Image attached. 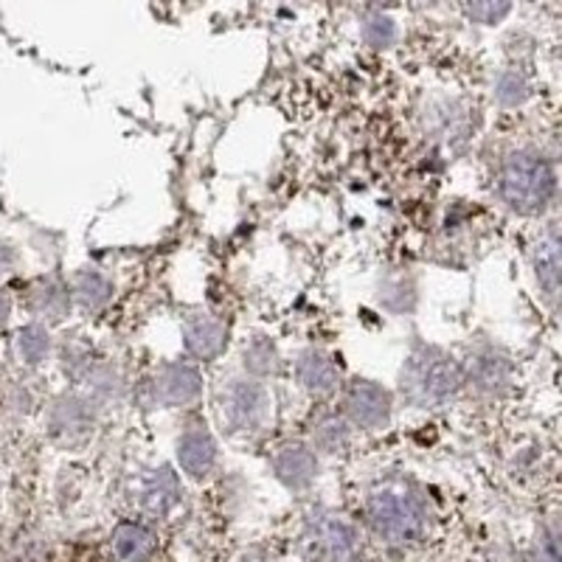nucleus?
<instances>
[{
	"label": "nucleus",
	"instance_id": "1",
	"mask_svg": "<svg viewBox=\"0 0 562 562\" xmlns=\"http://www.w3.org/2000/svg\"><path fill=\"white\" fill-rule=\"evenodd\" d=\"M498 192L512 209L537 211L549 203L554 192V175L537 155H512L498 175Z\"/></svg>",
	"mask_w": 562,
	"mask_h": 562
},
{
	"label": "nucleus",
	"instance_id": "2",
	"mask_svg": "<svg viewBox=\"0 0 562 562\" xmlns=\"http://www.w3.org/2000/svg\"><path fill=\"white\" fill-rule=\"evenodd\" d=\"M371 518H374V524H378L380 531H385V535L405 537L411 526L416 524V512L411 509L408 498L394 495V492H385V495H378V498H374Z\"/></svg>",
	"mask_w": 562,
	"mask_h": 562
},
{
	"label": "nucleus",
	"instance_id": "3",
	"mask_svg": "<svg viewBox=\"0 0 562 562\" xmlns=\"http://www.w3.org/2000/svg\"><path fill=\"white\" fill-rule=\"evenodd\" d=\"M115 551L127 562H140L153 551V537L140 526H122L115 535Z\"/></svg>",
	"mask_w": 562,
	"mask_h": 562
}]
</instances>
